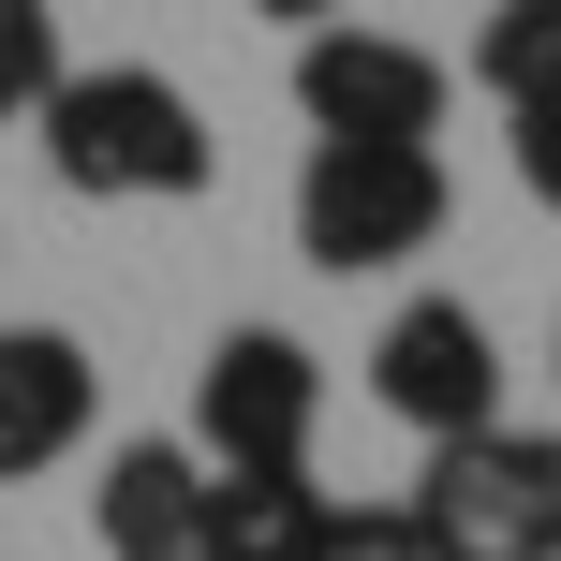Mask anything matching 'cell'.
Here are the masks:
<instances>
[{
    "mask_svg": "<svg viewBox=\"0 0 561 561\" xmlns=\"http://www.w3.org/2000/svg\"><path fill=\"white\" fill-rule=\"evenodd\" d=\"M547 399H561V340H547Z\"/></svg>",
    "mask_w": 561,
    "mask_h": 561,
    "instance_id": "cell-15",
    "label": "cell"
},
{
    "mask_svg": "<svg viewBox=\"0 0 561 561\" xmlns=\"http://www.w3.org/2000/svg\"><path fill=\"white\" fill-rule=\"evenodd\" d=\"M104 428V369L75 325H0V488L59 473V458Z\"/></svg>",
    "mask_w": 561,
    "mask_h": 561,
    "instance_id": "cell-7",
    "label": "cell"
},
{
    "mask_svg": "<svg viewBox=\"0 0 561 561\" xmlns=\"http://www.w3.org/2000/svg\"><path fill=\"white\" fill-rule=\"evenodd\" d=\"M369 399H385L414 444H458V428L503 414V340H488L473 296H399L385 340H369Z\"/></svg>",
    "mask_w": 561,
    "mask_h": 561,
    "instance_id": "cell-5",
    "label": "cell"
},
{
    "mask_svg": "<svg viewBox=\"0 0 561 561\" xmlns=\"http://www.w3.org/2000/svg\"><path fill=\"white\" fill-rule=\"evenodd\" d=\"M59 75H75V59H59V15H45V0H0V134H15V118H45Z\"/></svg>",
    "mask_w": 561,
    "mask_h": 561,
    "instance_id": "cell-10",
    "label": "cell"
},
{
    "mask_svg": "<svg viewBox=\"0 0 561 561\" xmlns=\"http://www.w3.org/2000/svg\"><path fill=\"white\" fill-rule=\"evenodd\" d=\"M444 104H458V75L428 45H399V30H355V15L296 30V118L310 134H399V148H428Z\"/></svg>",
    "mask_w": 561,
    "mask_h": 561,
    "instance_id": "cell-6",
    "label": "cell"
},
{
    "mask_svg": "<svg viewBox=\"0 0 561 561\" xmlns=\"http://www.w3.org/2000/svg\"><path fill=\"white\" fill-rule=\"evenodd\" d=\"M399 517H414L428 561H561V428L488 414L458 444H428V473H414Z\"/></svg>",
    "mask_w": 561,
    "mask_h": 561,
    "instance_id": "cell-3",
    "label": "cell"
},
{
    "mask_svg": "<svg viewBox=\"0 0 561 561\" xmlns=\"http://www.w3.org/2000/svg\"><path fill=\"white\" fill-rule=\"evenodd\" d=\"M30 134H45L59 193H89V207H193L207 178H222L207 104H193L178 75H148V59H89V75H59Z\"/></svg>",
    "mask_w": 561,
    "mask_h": 561,
    "instance_id": "cell-1",
    "label": "cell"
},
{
    "mask_svg": "<svg viewBox=\"0 0 561 561\" xmlns=\"http://www.w3.org/2000/svg\"><path fill=\"white\" fill-rule=\"evenodd\" d=\"M310 428H325V355H310L296 325H222L193 369V444L222 458V473H252V458H310Z\"/></svg>",
    "mask_w": 561,
    "mask_h": 561,
    "instance_id": "cell-4",
    "label": "cell"
},
{
    "mask_svg": "<svg viewBox=\"0 0 561 561\" xmlns=\"http://www.w3.org/2000/svg\"><path fill=\"white\" fill-rule=\"evenodd\" d=\"M89 533L104 561H193L207 547V444H118L104 473H89Z\"/></svg>",
    "mask_w": 561,
    "mask_h": 561,
    "instance_id": "cell-8",
    "label": "cell"
},
{
    "mask_svg": "<svg viewBox=\"0 0 561 561\" xmlns=\"http://www.w3.org/2000/svg\"><path fill=\"white\" fill-rule=\"evenodd\" d=\"M193 561H266V547H193ZM296 561H310V547H296Z\"/></svg>",
    "mask_w": 561,
    "mask_h": 561,
    "instance_id": "cell-14",
    "label": "cell"
},
{
    "mask_svg": "<svg viewBox=\"0 0 561 561\" xmlns=\"http://www.w3.org/2000/svg\"><path fill=\"white\" fill-rule=\"evenodd\" d=\"M444 148H399V134H310L296 163V252L325 280H385L414 252H444Z\"/></svg>",
    "mask_w": 561,
    "mask_h": 561,
    "instance_id": "cell-2",
    "label": "cell"
},
{
    "mask_svg": "<svg viewBox=\"0 0 561 561\" xmlns=\"http://www.w3.org/2000/svg\"><path fill=\"white\" fill-rule=\"evenodd\" d=\"M503 118H517V134H503V148H517V193L561 222V89H547V104H503Z\"/></svg>",
    "mask_w": 561,
    "mask_h": 561,
    "instance_id": "cell-12",
    "label": "cell"
},
{
    "mask_svg": "<svg viewBox=\"0 0 561 561\" xmlns=\"http://www.w3.org/2000/svg\"><path fill=\"white\" fill-rule=\"evenodd\" d=\"M473 89H488V104H547V89H561V0H488Z\"/></svg>",
    "mask_w": 561,
    "mask_h": 561,
    "instance_id": "cell-9",
    "label": "cell"
},
{
    "mask_svg": "<svg viewBox=\"0 0 561 561\" xmlns=\"http://www.w3.org/2000/svg\"><path fill=\"white\" fill-rule=\"evenodd\" d=\"M252 15H280V30H325V15H340V0H252Z\"/></svg>",
    "mask_w": 561,
    "mask_h": 561,
    "instance_id": "cell-13",
    "label": "cell"
},
{
    "mask_svg": "<svg viewBox=\"0 0 561 561\" xmlns=\"http://www.w3.org/2000/svg\"><path fill=\"white\" fill-rule=\"evenodd\" d=\"M310 561H428V547H414V517H399V503H325Z\"/></svg>",
    "mask_w": 561,
    "mask_h": 561,
    "instance_id": "cell-11",
    "label": "cell"
}]
</instances>
